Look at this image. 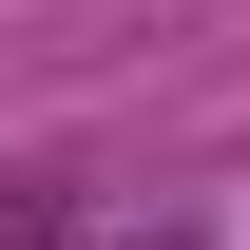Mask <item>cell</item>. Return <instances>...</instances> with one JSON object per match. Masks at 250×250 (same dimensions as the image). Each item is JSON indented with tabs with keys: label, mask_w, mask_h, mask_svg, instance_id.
Segmentation results:
<instances>
[{
	"label": "cell",
	"mask_w": 250,
	"mask_h": 250,
	"mask_svg": "<svg viewBox=\"0 0 250 250\" xmlns=\"http://www.w3.org/2000/svg\"><path fill=\"white\" fill-rule=\"evenodd\" d=\"M0 250H77V173H0Z\"/></svg>",
	"instance_id": "obj_1"
}]
</instances>
